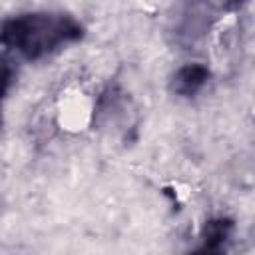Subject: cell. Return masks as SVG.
<instances>
[{
  "label": "cell",
  "mask_w": 255,
  "mask_h": 255,
  "mask_svg": "<svg viewBox=\"0 0 255 255\" xmlns=\"http://www.w3.org/2000/svg\"><path fill=\"white\" fill-rule=\"evenodd\" d=\"M78 34L80 28L68 18L34 14L12 20L4 30V40L32 58L50 52L58 44L76 38Z\"/></svg>",
  "instance_id": "1"
},
{
  "label": "cell",
  "mask_w": 255,
  "mask_h": 255,
  "mask_svg": "<svg viewBox=\"0 0 255 255\" xmlns=\"http://www.w3.org/2000/svg\"><path fill=\"white\" fill-rule=\"evenodd\" d=\"M2 84H4V76H2V72H0V94H2Z\"/></svg>",
  "instance_id": "3"
},
{
  "label": "cell",
  "mask_w": 255,
  "mask_h": 255,
  "mask_svg": "<svg viewBox=\"0 0 255 255\" xmlns=\"http://www.w3.org/2000/svg\"><path fill=\"white\" fill-rule=\"evenodd\" d=\"M207 80V70L201 66H185L175 76V90L181 94H193L197 92L203 82Z\"/></svg>",
  "instance_id": "2"
}]
</instances>
